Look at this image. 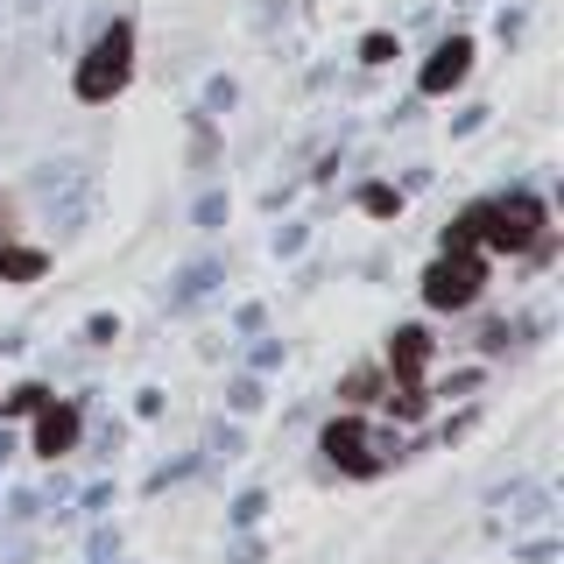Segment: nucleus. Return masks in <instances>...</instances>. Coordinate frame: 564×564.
Instances as JSON below:
<instances>
[{"mask_svg": "<svg viewBox=\"0 0 564 564\" xmlns=\"http://www.w3.org/2000/svg\"><path fill=\"white\" fill-rule=\"evenodd\" d=\"M128 70H134V29L128 22H113L93 43V57L78 64V99L85 106H99V99H113L120 85H128Z\"/></svg>", "mask_w": 564, "mask_h": 564, "instance_id": "nucleus-1", "label": "nucleus"}, {"mask_svg": "<svg viewBox=\"0 0 564 564\" xmlns=\"http://www.w3.org/2000/svg\"><path fill=\"white\" fill-rule=\"evenodd\" d=\"M536 226H543V212L516 198V205H480V212H466V226H458V240H494V247H529L536 240Z\"/></svg>", "mask_w": 564, "mask_h": 564, "instance_id": "nucleus-2", "label": "nucleus"}, {"mask_svg": "<svg viewBox=\"0 0 564 564\" xmlns=\"http://www.w3.org/2000/svg\"><path fill=\"white\" fill-rule=\"evenodd\" d=\"M480 282H487V269L458 247V254H445V261H431V275H423V304H437V311H466L473 296H480Z\"/></svg>", "mask_w": 564, "mask_h": 564, "instance_id": "nucleus-3", "label": "nucleus"}, {"mask_svg": "<svg viewBox=\"0 0 564 564\" xmlns=\"http://www.w3.org/2000/svg\"><path fill=\"white\" fill-rule=\"evenodd\" d=\"M466 64H473V43H466V35H452V43L423 64V93H452V85L466 78Z\"/></svg>", "mask_w": 564, "mask_h": 564, "instance_id": "nucleus-4", "label": "nucleus"}, {"mask_svg": "<svg viewBox=\"0 0 564 564\" xmlns=\"http://www.w3.org/2000/svg\"><path fill=\"white\" fill-rule=\"evenodd\" d=\"M325 452L339 458V466H352V473H375V458H367V431H360V423H332V431H325Z\"/></svg>", "mask_w": 564, "mask_h": 564, "instance_id": "nucleus-5", "label": "nucleus"}, {"mask_svg": "<svg viewBox=\"0 0 564 564\" xmlns=\"http://www.w3.org/2000/svg\"><path fill=\"white\" fill-rule=\"evenodd\" d=\"M70 437H78V410H50V416H43V431H35V445L57 458V452H70Z\"/></svg>", "mask_w": 564, "mask_h": 564, "instance_id": "nucleus-6", "label": "nucleus"}, {"mask_svg": "<svg viewBox=\"0 0 564 564\" xmlns=\"http://www.w3.org/2000/svg\"><path fill=\"white\" fill-rule=\"evenodd\" d=\"M0 275H43V254H29V247H0Z\"/></svg>", "mask_w": 564, "mask_h": 564, "instance_id": "nucleus-7", "label": "nucleus"}, {"mask_svg": "<svg viewBox=\"0 0 564 564\" xmlns=\"http://www.w3.org/2000/svg\"><path fill=\"white\" fill-rule=\"evenodd\" d=\"M395 367H402V375L423 367V332H395Z\"/></svg>", "mask_w": 564, "mask_h": 564, "instance_id": "nucleus-8", "label": "nucleus"}]
</instances>
